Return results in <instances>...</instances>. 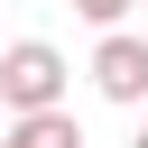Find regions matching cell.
<instances>
[{
  "label": "cell",
  "instance_id": "obj_1",
  "mask_svg": "<svg viewBox=\"0 0 148 148\" xmlns=\"http://www.w3.org/2000/svg\"><path fill=\"white\" fill-rule=\"evenodd\" d=\"M0 92H9V111H46V102H65V56H56L46 37H18V46L0 56Z\"/></svg>",
  "mask_w": 148,
  "mask_h": 148
},
{
  "label": "cell",
  "instance_id": "obj_2",
  "mask_svg": "<svg viewBox=\"0 0 148 148\" xmlns=\"http://www.w3.org/2000/svg\"><path fill=\"white\" fill-rule=\"evenodd\" d=\"M92 92L120 102V111H139V102H148V37L102 28V46H92Z\"/></svg>",
  "mask_w": 148,
  "mask_h": 148
},
{
  "label": "cell",
  "instance_id": "obj_3",
  "mask_svg": "<svg viewBox=\"0 0 148 148\" xmlns=\"http://www.w3.org/2000/svg\"><path fill=\"white\" fill-rule=\"evenodd\" d=\"M9 139H18V148H83V130H74L65 102H46V111H9Z\"/></svg>",
  "mask_w": 148,
  "mask_h": 148
},
{
  "label": "cell",
  "instance_id": "obj_4",
  "mask_svg": "<svg viewBox=\"0 0 148 148\" xmlns=\"http://www.w3.org/2000/svg\"><path fill=\"white\" fill-rule=\"evenodd\" d=\"M130 9H139V0H74V18H92V28H120Z\"/></svg>",
  "mask_w": 148,
  "mask_h": 148
},
{
  "label": "cell",
  "instance_id": "obj_5",
  "mask_svg": "<svg viewBox=\"0 0 148 148\" xmlns=\"http://www.w3.org/2000/svg\"><path fill=\"white\" fill-rule=\"evenodd\" d=\"M130 148H148V130H139V139H130Z\"/></svg>",
  "mask_w": 148,
  "mask_h": 148
},
{
  "label": "cell",
  "instance_id": "obj_6",
  "mask_svg": "<svg viewBox=\"0 0 148 148\" xmlns=\"http://www.w3.org/2000/svg\"><path fill=\"white\" fill-rule=\"evenodd\" d=\"M0 111H9V92H0Z\"/></svg>",
  "mask_w": 148,
  "mask_h": 148
},
{
  "label": "cell",
  "instance_id": "obj_7",
  "mask_svg": "<svg viewBox=\"0 0 148 148\" xmlns=\"http://www.w3.org/2000/svg\"><path fill=\"white\" fill-rule=\"evenodd\" d=\"M0 148H18V139H0Z\"/></svg>",
  "mask_w": 148,
  "mask_h": 148
},
{
  "label": "cell",
  "instance_id": "obj_8",
  "mask_svg": "<svg viewBox=\"0 0 148 148\" xmlns=\"http://www.w3.org/2000/svg\"><path fill=\"white\" fill-rule=\"evenodd\" d=\"M139 9H148V0H139Z\"/></svg>",
  "mask_w": 148,
  "mask_h": 148
}]
</instances>
